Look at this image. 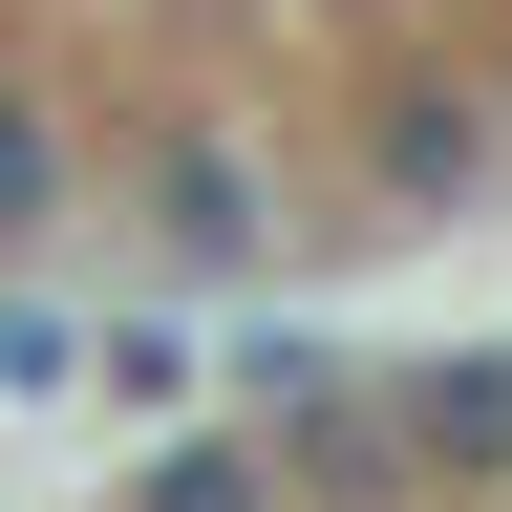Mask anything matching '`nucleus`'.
Instances as JSON below:
<instances>
[]
</instances>
